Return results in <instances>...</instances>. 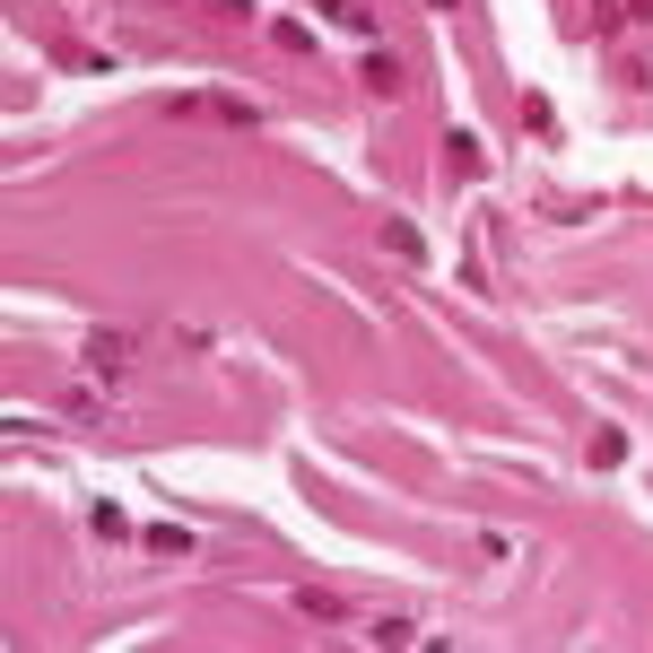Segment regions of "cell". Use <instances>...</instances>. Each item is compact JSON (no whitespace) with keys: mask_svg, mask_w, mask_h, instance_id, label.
I'll use <instances>...</instances> for the list:
<instances>
[{"mask_svg":"<svg viewBox=\"0 0 653 653\" xmlns=\"http://www.w3.org/2000/svg\"><path fill=\"white\" fill-rule=\"evenodd\" d=\"M175 113H210V122H235V131L262 122V106H244V97H175Z\"/></svg>","mask_w":653,"mask_h":653,"instance_id":"obj_1","label":"cell"},{"mask_svg":"<svg viewBox=\"0 0 653 653\" xmlns=\"http://www.w3.org/2000/svg\"><path fill=\"white\" fill-rule=\"evenodd\" d=\"M366 88H375V97H392V88H401V62H392V53H384V44H375V53H366Z\"/></svg>","mask_w":653,"mask_h":653,"instance_id":"obj_2","label":"cell"},{"mask_svg":"<svg viewBox=\"0 0 653 653\" xmlns=\"http://www.w3.org/2000/svg\"><path fill=\"white\" fill-rule=\"evenodd\" d=\"M122 357H131V340H122V331H97V340H88V366H106V375H113Z\"/></svg>","mask_w":653,"mask_h":653,"instance_id":"obj_3","label":"cell"},{"mask_svg":"<svg viewBox=\"0 0 653 653\" xmlns=\"http://www.w3.org/2000/svg\"><path fill=\"white\" fill-rule=\"evenodd\" d=\"M323 18H331V26H366V9H357V0H323Z\"/></svg>","mask_w":653,"mask_h":653,"instance_id":"obj_4","label":"cell"},{"mask_svg":"<svg viewBox=\"0 0 653 653\" xmlns=\"http://www.w3.org/2000/svg\"><path fill=\"white\" fill-rule=\"evenodd\" d=\"M428 9H453V0H428Z\"/></svg>","mask_w":653,"mask_h":653,"instance_id":"obj_5","label":"cell"}]
</instances>
